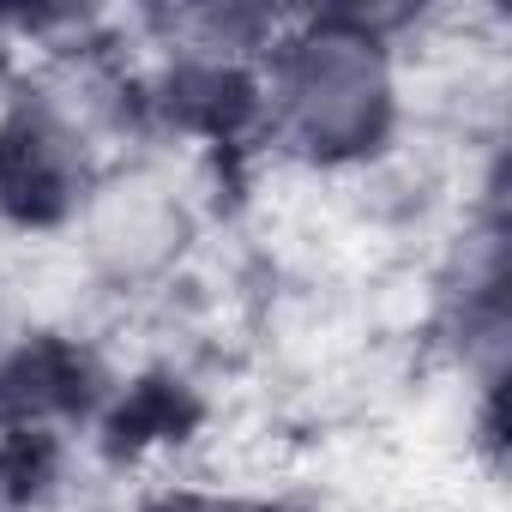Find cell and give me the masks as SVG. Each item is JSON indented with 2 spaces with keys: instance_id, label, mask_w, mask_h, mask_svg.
<instances>
[{
  "instance_id": "cell-1",
  "label": "cell",
  "mask_w": 512,
  "mask_h": 512,
  "mask_svg": "<svg viewBox=\"0 0 512 512\" xmlns=\"http://www.w3.org/2000/svg\"><path fill=\"white\" fill-rule=\"evenodd\" d=\"M398 115L392 49L356 19H314L272 49L266 67V121L272 139L302 163H356L368 157Z\"/></svg>"
},
{
  "instance_id": "cell-2",
  "label": "cell",
  "mask_w": 512,
  "mask_h": 512,
  "mask_svg": "<svg viewBox=\"0 0 512 512\" xmlns=\"http://www.w3.org/2000/svg\"><path fill=\"white\" fill-rule=\"evenodd\" d=\"M79 247H85V266L115 284V290H139L157 284L193 235L187 199L181 187H169L151 169H103L97 187L79 199L73 211Z\"/></svg>"
},
{
  "instance_id": "cell-3",
  "label": "cell",
  "mask_w": 512,
  "mask_h": 512,
  "mask_svg": "<svg viewBox=\"0 0 512 512\" xmlns=\"http://www.w3.org/2000/svg\"><path fill=\"white\" fill-rule=\"evenodd\" d=\"M145 512H272L260 500H241V494H211V488H181V494H163L151 500Z\"/></svg>"
}]
</instances>
